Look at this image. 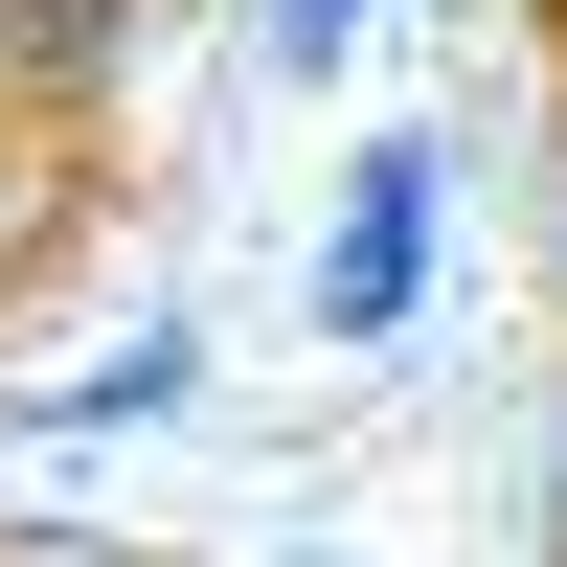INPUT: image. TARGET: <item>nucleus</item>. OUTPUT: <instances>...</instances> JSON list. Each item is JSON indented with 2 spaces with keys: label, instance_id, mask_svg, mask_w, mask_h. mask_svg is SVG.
Listing matches in <instances>:
<instances>
[{
  "label": "nucleus",
  "instance_id": "1",
  "mask_svg": "<svg viewBox=\"0 0 567 567\" xmlns=\"http://www.w3.org/2000/svg\"><path fill=\"white\" fill-rule=\"evenodd\" d=\"M432 136H363L341 159V227H318V341H409V296H432Z\"/></svg>",
  "mask_w": 567,
  "mask_h": 567
},
{
  "label": "nucleus",
  "instance_id": "2",
  "mask_svg": "<svg viewBox=\"0 0 567 567\" xmlns=\"http://www.w3.org/2000/svg\"><path fill=\"white\" fill-rule=\"evenodd\" d=\"M182 363H205V341H182V318H136L114 363H69V386H45V432H159V409H182Z\"/></svg>",
  "mask_w": 567,
  "mask_h": 567
},
{
  "label": "nucleus",
  "instance_id": "3",
  "mask_svg": "<svg viewBox=\"0 0 567 567\" xmlns=\"http://www.w3.org/2000/svg\"><path fill=\"white\" fill-rule=\"evenodd\" d=\"M363 23H386V0H272V69H296V91H318V69H341V45H363Z\"/></svg>",
  "mask_w": 567,
  "mask_h": 567
}]
</instances>
